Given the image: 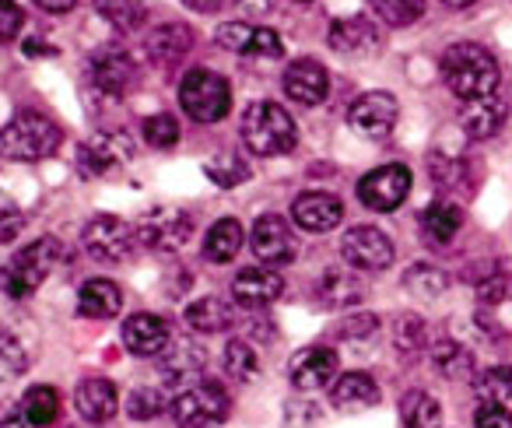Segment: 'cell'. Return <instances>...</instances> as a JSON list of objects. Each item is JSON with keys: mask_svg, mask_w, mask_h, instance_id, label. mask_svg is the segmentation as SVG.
Segmentation results:
<instances>
[{"mask_svg": "<svg viewBox=\"0 0 512 428\" xmlns=\"http://www.w3.org/2000/svg\"><path fill=\"white\" fill-rule=\"evenodd\" d=\"M442 81L460 102L484 99L498 88V64L484 46L456 43L442 53Z\"/></svg>", "mask_w": 512, "mask_h": 428, "instance_id": "obj_1", "label": "cell"}, {"mask_svg": "<svg viewBox=\"0 0 512 428\" xmlns=\"http://www.w3.org/2000/svg\"><path fill=\"white\" fill-rule=\"evenodd\" d=\"M64 134L46 113L36 109H22L0 127V151L15 162H43L60 148Z\"/></svg>", "mask_w": 512, "mask_h": 428, "instance_id": "obj_2", "label": "cell"}, {"mask_svg": "<svg viewBox=\"0 0 512 428\" xmlns=\"http://www.w3.org/2000/svg\"><path fill=\"white\" fill-rule=\"evenodd\" d=\"M64 257L67 253H64V246H60V239H53V236L36 239V243L18 250L8 264L0 267V292L11 295V299H29Z\"/></svg>", "mask_w": 512, "mask_h": 428, "instance_id": "obj_3", "label": "cell"}, {"mask_svg": "<svg viewBox=\"0 0 512 428\" xmlns=\"http://www.w3.org/2000/svg\"><path fill=\"white\" fill-rule=\"evenodd\" d=\"M299 141V130L295 120L278 106V102H253V106L242 113V144H246L253 155L274 158L288 155Z\"/></svg>", "mask_w": 512, "mask_h": 428, "instance_id": "obj_4", "label": "cell"}, {"mask_svg": "<svg viewBox=\"0 0 512 428\" xmlns=\"http://www.w3.org/2000/svg\"><path fill=\"white\" fill-rule=\"evenodd\" d=\"M179 102H183V113L197 123H218L232 109V88L221 74L214 71H190L179 85Z\"/></svg>", "mask_w": 512, "mask_h": 428, "instance_id": "obj_5", "label": "cell"}, {"mask_svg": "<svg viewBox=\"0 0 512 428\" xmlns=\"http://www.w3.org/2000/svg\"><path fill=\"white\" fill-rule=\"evenodd\" d=\"M228 418V393L218 383H193L172 400V421L179 428H211Z\"/></svg>", "mask_w": 512, "mask_h": 428, "instance_id": "obj_6", "label": "cell"}, {"mask_svg": "<svg viewBox=\"0 0 512 428\" xmlns=\"http://www.w3.org/2000/svg\"><path fill=\"white\" fill-rule=\"evenodd\" d=\"M81 243L102 264H120L134 250L137 232L123 218H116V214H95L92 222L85 225V232H81Z\"/></svg>", "mask_w": 512, "mask_h": 428, "instance_id": "obj_7", "label": "cell"}, {"mask_svg": "<svg viewBox=\"0 0 512 428\" xmlns=\"http://www.w3.org/2000/svg\"><path fill=\"white\" fill-rule=\"evenodd\" d=\"M137 243H144L148 250L172 253L179 246L190 243L193 236V218L179 207H155L137 222Z\"/></svg>", "mask_w": 512, "mask_h": 428, "instance_id": "obj_8", "label": "cell"}, {"mask_svg": "<svg viewBox=\"0 0 512 428\" xmlns=\"http://www.w3.org/2000/svg\"><path fill=\"white\" fill-rule=\"evenodd\" d=\"M411 193V169L407 165H379L358 183V200L372 211H397Z\"/></svg>", "mask_w": 512, "mask_h": 428, "instance_id": "obj_9", "label": "cell"}, {"mask_svg": "<svg viewBox=\"0 0 512 428\" xmlns=\"http://www.w3.org/2000/svg\"><path fill=\"white\" fill-rule=\"evenodd\" d=\"M341 257L355 271H383V267L393 264V243L376 225H355L351 232H344Z\"/></svg>", "mask_w": 512, "mask_h": 428, "instance_id": "obj_10", "label": "cell"}, {"mask_svg": "<svg viewBox=\"0 0 512 428\" xmlns=\"http://www.w3.org/2000/svg\"><path fill=\"white\" fill-rule=\"evenodd\" d=\"M249 246H253V257L264 260L267 267H281L295 260V236L281 214L256 218L253 232H249Z\"/></svg>", "mask_w": 512, "mask_h": 428, "instance_id": "obj_11", "label": "cell"}, {"mask_svg": "<svg viewBox=\"0 0 512 428\" xmlns=\"http://www.w3.org/2000/svg\"><path fill=\"white\" fill-rule=\"evenodd\" d=\"M134 158V141L120 130H106V134H95L92 141L81 144L78 165L85 176H106V172L120 169L123 162Z\"/></svg>", "mask_w": 512, "mask_h": 428, "instance_id": "obj_12", "label": "cell"}, {"mask_svg": "<svg viewBox=\"0 0 512 428\" xmlns=\"http://www.w3.org/2000/svg\"><path fill=\"white\" fill-rule=\"evenodd\" d=\"M397 99H393L390 92H369L362 95V99L351 106V130L362 137H369V141H379V137H386L393 127H397Z\"/></svg>", "mask_w": 512, "mask_h": 428, "instance_id": "obj_13", "label": "cell"}, {"mask_svg": "<svg viewBox=\"0 0 512 428\" xmlns=\"http://www.w3.org/2000/svg\"><path fill=\"white\" fill-rule=\"evenodd\" d=\"M92 81L99 92L113 95V99H123L137 81L134 57L123 50H99L92 57Z\"/></svg>", "mask_w": 512, "mask_h": 428, "instance_id": "obj_14", "label": "cell"}, {"mask_svg": "<svg viewBox=\"0 0 512 428\" xmlns=\"http://www.w3.org/2000/svg\"><path fill=\"white\" fill-rule=\"evenodd\" d=\"M337 351L334 348H306L292 358L288 365V376H292L295 390H320V386H330L337 379Z\"/></svg>", "mask_w": 512, "mask_h": 428, "instance_id": "obj_15", "label": "cell"}, {"mask_svg": "<svg viewBox=\"0 0 512 428\" xmlns=\"http://www.w3.org/2000/svg\"><path fill=\"white\" fill-rule=\"evenodd\" d=\"M123 348L137 358L162 355L169 348V323L155 313H134L123 320Z\"/></svg>", "mask_w": 512, "mask_h": 428, "instance_id": "obj_16", "label": "cell"}, {"mask_svg": "<svg viewBox=\"0 0 512 428\" xmlns=\"http://www.w3.org/2000/svg\"><path fill=\"white\" fill-rule=\"evenodd\" d=\"M330 92V74L320 60H295L285 71V95L299 106H320Z\"/></svg>", "mask_w": 512, "mask_h": 428, "instance_id": "obj_17", "label": "cell"}, {"mask_svg": "<svg viewBox=\"0 0 512 428\" xmlns=\"http://www.w3.org/2000/svg\"><path fill=\"white\" fill-rule=\"evenodd\" d=\"M281 292H285V281H281V274L271 271V267H249V271H242L239 278L232 281V299L246 309L271 306V302L281 299Z\"/></svg>", "mask_w": 512, "mask_h": 428, "instance_id": "obj_18", "label": "cell"}, {"mask_svg": "<svg viewBox=\"0 0 512 428\" xmlns=\"http://www.w3.org/2000/svg\"><path fill=\"white\" fill-rule=\"evenodd\" d=\"M292 218H295V225H299V229H306V232H330V229H337V225H341L344 204L334 197V193L313 190V193H302V197L295 200Z\"/></svg>", "mask_w": 512, "mask_h": 428, "instance_id": "obj_19", "label": "cell"}, {"mask_svg": "<svg viewBox=\"0 0 512 428\" xmlns=\"http://www.w3.org/2000/svg\"><path fill=\"white\" fill-rule=\"evenodd\" d=\"M207 365V355L200 344L193 341H169V348L162 351V376L169 386H193L200 379Z\"/></svg>", "mask_w": 512, "mask_h": 428, "instance_id": "obj_20", "label": "cell"}, {"mask_svg": "<svg viewBox=\"0 0 512 428\" xmlns=\"http://www.w3.org/2000/svg\"><path fill=\"white\" fill-rule=\"evenodd\" d=\"M505 120H509V106H505L502 95H484V99L467 102L460 116L470 141H488V137H495L498 130L505 127Z\"/></svg>", "mask_w": 512, "mask_h": 428, "instance_id": "obj_21", "label": "cell"}, {"mask_svg": "<svg viewBox=\"0 0 512 428\" xmlns=\"http://www.w3.org/2000/svg\"><path fill=\"white\" fill-rule=\"evenodd\" d=\"M74 407H78V414L85 421L102 425V421L113 418L116 407H120V393H116V386L109 383V379L92 376V379H85V383H78V390H74Z\"/></svg>", "mask_w": 512, "mask_h": 428, "instance_id": "obj_22", "label": "cell"}, {"mask_svg": "<svg viewBox=\"0 0 512 428\" xmlns=\"http://www.w3.org/2000/svg\"><path fill=\"white\" fill-rule=\"evenodd\" d=\"M330 46L337 53H348V57H362L379 46V32L369 18H341L330 25Z\"/></svg>", "mask_w": 512, "mask_h": 428, "instance_id": "obj_23", "label": "cell"}, {"mask_svg": "<svg viewBox=\"0 0 512 428\" xmlns=\"http://www.w3.org/2000/svg\"><path fill=\"white\" fill-rule=\"evenodd\" d=\"M330 400H334L337 411H365V407L379 404V386L365 372H344L330 386Z\"/></svg>", "mask_w": 512, "mask_h": 428, "instance_id": "obj_24", "label": "cell"}, {"mask_svg": "<svg viewBox=\"0 0 512 428\" xmlns=\"http://www.w3.org/2000/svg\"><path fill=\"white\" fill-rule=\"evenodd\" d=\"M123 306V292L116 281L109 278H92L81 285L78 292V313L88 316V320H109V316H116Z\"/></svg>", "mask_w": 512, "mask_h": 428, "instance_id": "obj_25", "label": "cell"}, {"mask_svg": "<svg viewBox=\"0 0 512 428\" xmlns=\"http://www.w3.org/2000/svg\"><path fill=\"white\" fill-rule=\"evenodd\" d=\"M190 46H193V32L186 29V25H179V22L158 25V29L144 39V50H148V57L155 60V64H162V67L183 60L186 53H190Z\"/></svg>", "mask_w": 512, "mask_h": 428, "instance_id": "obj_26", "label": "cell"}, {"mask_svg": "<svg viewBox=\"0 0 512 428\" xmlns=\"http://www.w3.org/2000/svg\"><path fill=\"white\" fill-rule=\"evenodd\" d=\"M186 323L197 334H221V330H228L235 323V309L225 299L207 295V299H197L186 306Z\"/></svg>", "mask_w": 512, "mask_h": 428, "instance_id": "obj_27", "label": "cell"}, {"mask_svg": "<svg viewBox=\"0 0 512 428\" xmlns=\"http://www.w3.org/2000/svg\"><path fill=\"white\" fill-rule=\"evenodd\" d=\"M460 225H463V211L456 204H449V200H435V204H428L425 214H421V229H425L428 243H435V246L453 243Z\"/></svg>", "mask_w": 512, "mask_h": 428, "instance_id": "obj_28", "label": "cell"}, {"mask_svg": "<svg viewBox=\"0 0 512 428\" xmlns=\"http://www.w3.org/2000/svg\"><path fill=\"white\" fill-rule=\"evenodd\" d=\"M239 250H242V225L235 222V218L214 222L204 239V257L211 260V264H228V260H235Z\"/></svg>", "mask_w": 512, "mask_h": 428, "instance_id": "obj_29", "label": "cell"}, {"mask_svg": "<svg viewBox=\"0 0 512 428\" xmlns=\"http://www.w3.org/2000/svg\"><path fill=\"white\" fill-rule=\"evenodd\" d=\"M400 418L407 428H442V407L432 393L411 390L400 404Z\"/></svg>", "mask_w": 512, "mask_h": 428, "instance_id": "obj_30", "label": "cell"}, {"mask_svg": "<svg viewBox=\"0 0 512 428\" xmlns=\"http://www.w3.org/2000/svg\"><path fill=\"white\" fill-rule=\"evenodd\" d=\"M22 407H25V421H29L32 428H46V425H53L60 414V393L53 390V386H32V390L25 393Z\"/></svg>", "mask_w": 512, "mask_h": 428, "instance_id": "obj_31", "label": "cell"}, {"mask_svg": "<svg viewBox=\"0 0 512 428\" xmlns=\"http://www.w3.org/2000/svg\"><path fill=\"white\" fill-rule=\"evenodd\" d=\"M432 358H435V369H439L446 379H470L474 376V355H470V348H463V344H456V341L435 344Z\"/></svg>", "mask_w": 512, "mask_h": 428, "instance_id": "obj_32", "label": "cell"}, {"mask_svg": "<svg viewBox=\"0 0 512 428\" xmlns=\"http://www.w3.org/2000/svg\"><path fill=\"white\" fill-rule=\"evenodd\" d=\"M95 8H99V15L120 32L141 29L144 18H148V11H144L141 0H95Z\"/></svg>", "mask_w": 512, "mask_h": 428, "instance_id": "obj_33", "label": "cell"}, {"mask_svg": "<svg viewBox=\"0 0 512 428\" xmlns=\"http://www.w3.org/2000/svg\"><path fill=\"white\" fill-rule=\"evenodd\" d=\"M474 390L484 404H502L512 397V365H491L481 376H474Z\"/></svg>", "mask_w": 512, "mask_h": 428, "instance_id": "obj_34", "label": "cell"}, {"mask_svg": "<svg viewBox=\"0 0 512 428\" xmlns=\"http://www.w3.org/2000/svg\"><path fill=\"white\" fill-rule=\"evenodd\" d=\"M221 362H225V372L235 383H249V379H256V372H260V358H256V351L249 348L246 341H228Z\"/></svg>", "mask_w": 512, "mask_h": 428, "instance_id": "obj_35", "label": "cell"}, {"mask_svg": "<svg viewBox=\"0 0 512 428\" xmlns=\"http://www.w3.org/2000/svg\"><path fill=\"white\" fill-rule=\"evenodd\" d=\"M204 172L211 176L214 186H239L249 179V165L242 162L235 151H221V155H214L211 162L204 165Z\"/></svg>", "mask_w": 512, "mask_h": 428, "instance_id": "obj_36", "label": "cell"}, {"mask_svg": "<svg viewBox=\"0 0 512 428\" xmlns=\"http://www.w3.org/2000/svg\"><path fill=\"white\" fill-rule=\"evenodd\" d=\"M29 369V355L18 344V337H11L8 330H0V383H11Z\"/></svg>", "mask_w": 512, "mask_h": 428, "instance_id": "obj_37", "label": "cell"}, {"mask_svg": "<svg viewBox=\"0 0 512 428\" xmlns=\"http://www.w3.org/2000/svg\"><path fill=\"white\" fill-rule=\"evenodd\" d=\"M165 407H169V404H165V393L155 390V386H137V390H130V397H127V414L134 421L158 418Z\"/></svg>", "mask_w": 512, "mask_h": 428, "instance_id": "obj_38", "label": "cell"}, {"mask_svg": "<svg viewBox=\"0 0 512 428\" xmlns=\"http://www.w3.org/2000/svg\"><path fill=\"white\" fill-rule=\"evenodd\" d=\"M372 11L386 25H411L425 15V0H372Z\"/></svg>", "mask_w": 512, "mask_h": 428, "instance_id": "obj_39", "label": "cell"}, {"mask_svg": "<svg viewBox=\"0 0 512 428\" xmlns=\"http://www.w3.org/2000/svg\"><path fill=\"white\" fill-rule=\"evenodd\" d=\"M144 141L151 144V148H176L179 141V120L169 113H158V116H148V123H144Z\"/></svg>", "mask_w": 512, "mask_h": 428, "instance_id": "obj_40", "label": "cell"}, {"mask_svg": "<svg viewBox=\"0 0 512 428\" xmlns=\"http://www.w3.org/2000/svg\"><path fill=\"white\" fill-rule=\"evenodd\" d=\"M253 32L256 29H249L246 22H225L218 32H214V39H218L221 50H228V53H246V57H249V46H253Z\"/></svg>", "mask_w": 512, "mask_h": 428, "instance_id": "obj_41", "label": "cell"}, {"mask_svg": "<svg viewBox=\"0 0 512 428\" xmlns=\"http://www.w3.org/2000/svg\"><path fill=\"white\" fill-rule=\"evenodd\" d=\"M407 288L414 295H425V299H439L446 288V274H439L435 267H414V271H407Z\"/></svg>", "mask_w": 512, "mask_h": 428, "instance_id": "obj_42", "label": "cell"}, {"mask_svg": "<svg viewBox=\"0 0 512 428\" xmlns=\"http://www.w3.org/2000/svg\"><path fill=\"white\" fill-rule=\"evenodd\" d=\"M25 229V214L22 207L15 204V197L11 193L0 190V243H11V239H18V232Z\"/></svg>", "mask_w": 512, "mask_h": 428, "instance_id": "obj_43", "label": "cell"}, {"mask_svg": "<svg viewBox=\"0 0 512 428\" xmlns=\"http://www.w3.org/2000/svg\"><path fill=\"white\" fill-rule=\"evenodd\" d=\"M393 341H397L400 351H418L425 348V323L418 320V316H400L397 327H393Z\"/></svg>", "mask_w": 512, "mask_h": 428, "instance_id": "obj_44", "label": "cell"}, {"mask_svg": "<svg viewBox=\"0 0 512 428\" xmlns=\"http://www.w3.org/2000/svg\"><path fill=\"white\" fill-rule=\"evenodd\" d=\"M285 43L274 29H256L253 32V46H249V57H281Z\"/></svg>", "mask_w": 512, "mask_h": 428, "instance_id": "obj_45", "label": "cell"}, {"mask_svg": "<svg viewBox=\"0 0 512 428\" xmlns=\"http://www.w3.org/2000/svg\"><path fill=\"white\" fill-rule=\"evenodd\" d=\"M22 25H25L22 8H18V4H11V0H0V43H11Z\"/></svg>", "mask_w": 512, "mask_h": 428, "instance_id": "obj_46", "label": "cell"}, {"mask_svg": "<svg viewBox=\"0 0 512 428\" xmlns=\"http://www.w3.org/2000/svg\"><path fill=\"white\" fill-rule=\"evenodd\" d=\"M477 428H512V411H505V404H481L474 414Z\"/></svg>", "mask_w": 512, "mask_h": 428, "instance_id": "obj_47", "label": "cell"}, {"mask_svg": "<svg viewBox=\"0 0 512 428\" xmlns=\"http://www.w3.org/2000/svg\"><path fill=\"white\" fill-rule=\"evenodd\" d=\"M376 330V316L365 313V316H351L348 327H344V334L348 337H362V334H372Z\"/></svg>", "mask_w": 512, "mask_h": 428, "instance_id": "obj_48", "label": "cell"}, {"mask_svg": "<svg viewBox=\"0 0 512 428\" xmlns=\"http://www.w3.org/2000/svg\"><path fill=\"white\" fill-rule=\"evenodd\" d=\"M477 295H481L484 302H498L509 295V288H505V281H484V285L477 288Z\"/></svg>", "mask_w": 512, "mask_h": 428, "instance_id": "obj_49", "label": "cell"}, {"mask_svg": "<svg viewBox=\"0 0 512 428\" xmlns=\"http://www.w3.org/2000/svg\"><path fill=\"white\" fill-rule=\"evenodd\" d=\"M32 4H36V8H43L46 15H67L78 0H32Z\"/></svg>", "mask_w": 512, "mask_h": 428, "instance_id": "obj_50", "label": "cell"}, {"mask_svg": "<svg viewBox=\"0 0 512 428\" xmlns=\"http://www.w3.org/2000/svg\"><path fill=\"white\" fill-rule=\"evenodd\" d=\"M239 8H246L249 15H267L274 11V0H239Z\"/></svg>", "mask_w": 512, "mask_h": 428, "instance_id": "obj_51", "label": "cell"}, {"mask_svg": "<svg viewBox=\"0 0 512 428\" xmlns=\"http://www.w3.org/2000/svg\"><path fill=\"white\" fill-rule=\"evenodd\" d=\"M0 428H29V421L18 418V414H11V418H0Z\"/></svg>", "mask_w": 512, "mask_h": 428, "instance_id": "obj_52", "label": "cell"}, {"mask_svg": "<svg viewBox=\"0 0 512 428\" xmlns=\"http://www.w3.org/2000/svg\"><path fill=\"white\" fill-rule=\"evenodd\" d=\"M446 8H470V4H477V0H442Z\"/></svg>", "mask_w": 512, "mask_h": 428, "instance_id": "obj_53", "label": "cell"}, {"mask_svg": "<svg viewBox=\"0 0 512 428\" xmlns=\"http://www.w3.org/2000/svg\"><path fill=\"white\" fill-rule=\"evenodd\" d=\"M299 4H309V0H299Z\"/></svg>", "mask_w": 512, "mask_h": 428, "instance_id": "obj_54", "label": "cell"}]
</instances>
